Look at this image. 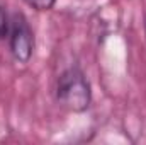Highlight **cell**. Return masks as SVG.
<instances>
[{
	"mask_svg": "<svg viewBox=\"0 0 146 145\" xmlns=\"http://www.w3.org/2000/svg\"><path fill=\"white\" fill-rule=\"evenodd\" d=\"M9 50L19 63H27L34 53V33L24 14H14L10 21Z\"/></svg>",
	"mask_w": 146,
	"mask_h": 145,
	"instance_id": "obj_2",
	"label": "cell"
},
{
	"mask_svg": "<svg viewBox=\"0 0 146 145\" xmlns=\"http://www.w3.org/2000/svg\"><path fill=\"white\" fill-rule=\"evenodd\" d=\"M9 31H10V21H9V15H7L5 9L0 7V41H3L5 38H9Z\"/></svg>",
	"mask_w": 146,
	"mask_h": 145,
	"instance_id": "obj_4",
	"label": "cell"
},
{
	"mask_svg": "<svg viewBox=\"0 0 146 145\" xmlns=\"http://www.w3.org/2000/svg\"><path fill=\"white\" fill-rule=\"evenodd\" d=\"M54 97L58 106L72 113H83L90 108L92 103L90 82L80 67L73 65L58 75Z\"/></svg>",
	"mask_w": 146,
	"mask_h": 145,
	"instance_id": "obj_1",
	"label": "cell"
},
{
	"mask_svg": "<svg viewBox=\"0 0 146 145\" xmlns=\"http://www.w3.org/2000/svg\"><path fill=\"white\" fill-rule=\"evenodd\" d=\"M29 7H33L34 10L39 12H46V10H51L56 3V0H24Z\"/></svg>",
	"mask_w": 146,
	"mask_h": 145,
	"instance_id": "obj_3",
	"label": "cell"
}]
</instances>
